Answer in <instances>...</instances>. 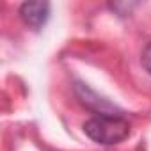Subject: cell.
<instances>
[{"label":"cell","mask_w":151,"mask_h":151,"mask_svg":"<svg viewBox=\"0 0 151 151\" xmlns=\"http://www.w3.org/2000/svg\"><path fill=\"white\" fill-rule=\"evenodd\" d=\"M84 132L101 146H114L130 135V123L124 116H94L84 123Z\"/></svg>","instance_id":"1"},{"label":"cell","mask_w":151,"mask_h":151,"mask_svg":"<svg viewBox=\"0 0 151 151\" xmlns=\"http://www.w3.org/2000/svg\"><path fill=\"white\" fill-rule=\"evenodd\" d=\"M73 89H75V96L80 101V105L86 107L87 110H91L98 116H123V112L114 103H110L109 100L96 94L89 86H86L82 82H77Z\"/></svg>","instance_id":"2"},{"label":"cell","mask_w":151,"mask_h":151,"mask_svg":"<svg viewBox=\"0 0 151 151\" xmlns=\"http://www.w3.org/2000/svg\"><path fill=\"white\" fill-rule=\"evenodd\" d=\"M22 22L32 30H41L50 18V4L48 2H23L20 6Z\"/></svg>","instance_id":"3"},{"label":"cell","mask_w":151,"mask_h":151,"mask_svg":"<svg viewBox=\"0 0 151 151\" xmlns=\"http://www.w3.org/2000/svg\"><path fill=\"white\" fill-rule=\"evenodd\" d=\"M142 66H144V69L151 75V41L144 46V50H142Z\"/></svg>","instance_id":"4"}]
</instances>
